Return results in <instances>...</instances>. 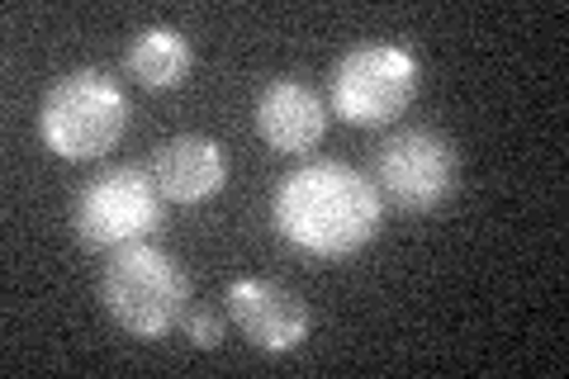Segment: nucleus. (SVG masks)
I'll use <instances>...</instances> for the list:
<instances>
[{
	"label": "nucleus",
	"mask_w": 569,
	"mask_h": 379,
	"mask_svg": "<svg viewBox=\"0 0 569 379\" xmlns=\"http://www.w3.org/2000/svg\"><path fill=\"white\" fill-rule=\"evenodd\" d=\"M271 213L284 242L323 261L356 257L385 223L376 180L347 161H305L276 186Z\"/></svg>",
	"instance_id": "f257e3e1"
},
{
	"label": "nucleus",
	"mask_w": 569,
	"mask_h": 379,
	"mask_svg": "<svg viewBox=\"0 0 569 379\" xmlns=\"http://www.w3.org/2000/svg\"><path fill=\"white\" fill-rule=\"evenodd\" d=\"M100 303L123 332L133 337H167L181 328L190 309V276L171 251L152 242H129L110 251V266L100 276Z\"/></svg>",
	"instance_id": "f03ea898"
},
{
	"label": "nucleus",
	"mask_w": 569,
	"mask_h": 379,
	"mask_svg": "<svg viewBox=\"0 0 569 379\" xmlns=\"http://www.w3.org/2000/svg\"><path fill=\"white\" fill-rule=\"evenodd\" d=\"M129 123V100L123 86L100 67H77L67 71L58 86H48L43 110H39V133L48 152L62 161H96L114 152Z\"/></svg>",
	"instance_id": "7ed1b4c3"
},
{
	"label": "nucleus",
	"mask_w": 569,
	"mask_h": 379,
	"mask_svg": "<svg viewBox=\"0 0 569 379\" xmlns=\"http://www.w3.org/2000/svg\"><path fill=\"white\" fill-rule=\"evenodd\" d=\"M162 213L167 200L148 167H110L81 186L71 228L86 251H119L129 242H148L162 228Z\"/></svg>",
	"instance_id": "20e7f679"
},
{
	"label": "nucleus",
	"mask_w": 569,
	"mask_h": 379,
	"mask_svg": "<svg viewBox=\"0 0 569 379\" xmlns=\"http://www.w3.org/2000/svg\"><path fill=\"white\" fill-rule=\"evenodd\" d=\"M418 90V62L399 43H361L337 58L328 81V110L351 129H380L408 110Z\"/></svg>",
	"instance_id": "39448f33"
},
{
	"label": "nucleus",
	"mask_w": 569,
	"mask_h": 379,
	"mask_svg": "<svg viewBox=\"0 0 569 379\" xmlns=\"http://www.w3.org/2000/svg\"><path fill=\"white\" fill-rule=\"evenodd\" d=\"M460 157L456 142L437 129H399L376 152L380 205L395 213H437L456 195Z\"/></svg>",
	"instance_id": "423d86ee"
},
{
	"label": "nucleus",
	"mask_w": 569,
	"mask_h": 379,
	"mask_svg": "<svg viewBox=\"0 0 569 379\" xmlns=\"http://www.w3.org/2000/svg\"><path fill=\"white\" fill-rule=\"evenodd\" d=\"M228 318L261 351H299L309 337V303L280 280H233L228 285Z\"/></svg>",
	"instance_id": "0eeeda50"
},
{
	"label": "nucleus",
	"mask_w": 569,
	"mask_h": 379,
	"mask_svg": "<svg viewBox=\"0 0 569 379\" xmlns=\"http://www.w3.org/2000/svg\"><path fill=\"white\" fill-rule=\"evenodd\" d=\"M328 100L299 77H280L257 96V133L276 152H313L328 133Z\"/></svg>",
	"instance_id": "6e6552de"
},
{
	"label": "nucleus",
	"mask_w": 569,
	"mask_h": 379,
	"mask_svg": "<svg viewBox=\"0 0 569 379\" xmlns=\"http://www.w3.org/2000/svg\"><path fill=\"white\" fill-rule=\"evenodd\" d=\"M148 171H152V180H157V190H162L167 205H204V200H213V195L223 190L228 161H223V148L213 138L176 133L152 152Z\"/></svg>",
	"instance_id": "1a4fd4ad"
},
{
	"label": "nucleus",
	"mask_w": 569,
	"mask_h": 379,
	"mask_svg": "<svg viewBox=\"0 0 569 379\" xmlns=\"http://www.w3.org/2000/svg\"><path fill=\"white\" fill-rule=\"evenodd\" d=\"M190 62H194V52L186 43V33L167 24L133 33L129 52H123V67H129V77L142 90H176L190 77Z\"/></svg>",
	"instance_id": "9d476101"
},
{
	"label": "nucleus",
	"mask_w": 569,
	"mask_h": 379,
	"mask_svg": "<svg viewBox=\"0 0 569 379\" xmlns=\"http://www.w3.org/2000/svg\"><path fill=\"white\" fill-rule=\"evenodd\" d=\"M181 332H186L190 347H204V351H213V347H219V337H223V322L213 318V313H204V309H186V318H181Z\"/></svg>",
	"instance_id": "9b49d317"
}]
</instances>
